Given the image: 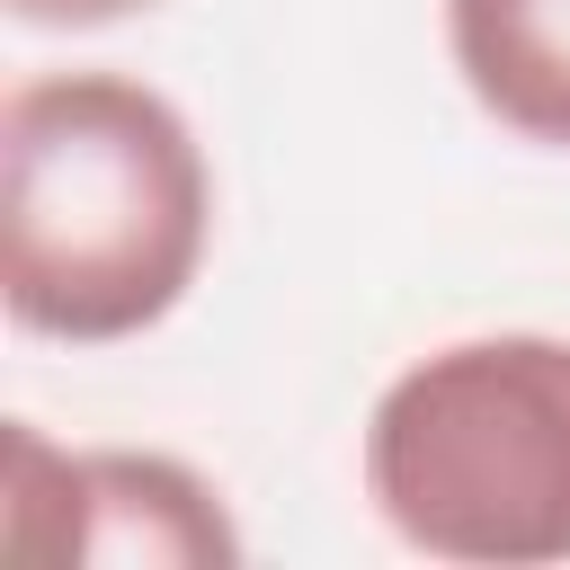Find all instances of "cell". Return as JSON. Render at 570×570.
<instances>
[{
    "label": "cell",
    "mask_w": 570,
    "mask_h": 570,
    "mask_svg": "<svg viewBox=\"0 0 570 570\" xmlns=\"http://www.w3.org/2000/svg\"><path fill=\"white\" fill-rule=\"evenodd\" d=\"M214 240V169L134 71H36L0 107V303L36 338L160 330Z\"/></svg>",
    "instance_id": "cell-1"
},
{
    "label": "cell",
    "mask_w": 570,
    "mask_h": 570,
    "mask_svg": "<svg viewBox=\"0 0 570 570\" xmlns=\"http://www.w3.org/2000/svg\"><path fill=\"white\" fill-rule=\"evenodd\" d=\"M365 499L428 561H570V338L481 330L410 356L365 419Z\"/></svg>",
    "instance_id": "cell-2"
},
{
    "label": "cell",
    "mask_w": 570,
    "mask_h": 570,
    "mask_svg": "<svg viewBox=\"0 0 570 570\" xmlns=\"http://www.w3.org/2000/svg\"><path fill=\"white\" fill-rule=\"evenodd\" d=\"M0 543L18 561H98V570L240 561V525L196 463L151 445H53L36 419H9Z\"/></svg>",
    "instance_id": "cell-3"
},
{
    "label": "cell",
    "mask_w": 570,
    "mask_h": 570,
    "mask_svg": "<svg viewBox=\"0 0 570 570\" xmlns=\"http://www.w3.org/2000/svg\"><path fill=\"white\" fill-rule=\"evenodd\" d=\"M445 53L490 125L570 151V0H445Z\"/></svg>",
    "instance_id": "cell-4"
},
{
    "label": "cell",
    "mask_w": 570,
    "mask_h": 570,
    "mask_svg": "<svg viewBox=\"0 0 570 570\" xmlns=\"http://www.w3.org/2000/svg\"><path fill=\"white\" fill-rule=\"evenodd\" d=\"M160 0H9L18 27H53V36H80V27H116V18H142Z\"/></svg>",
    "instance_id": "cell-5"
}]
</instances>
